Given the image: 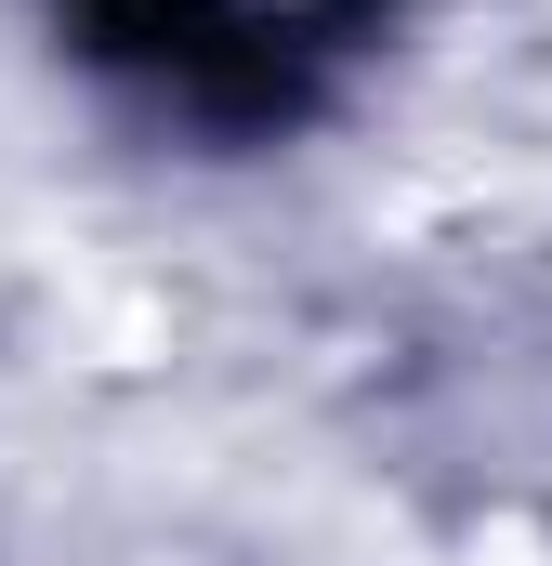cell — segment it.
Masks as SVG:
<instances>
[{"mask_svg":"<svg viewBox=\"0 0 552 566\" xmlns=\"http://www.w3.org/2000/svg\"><path fill=\"white\" fill-rule=\"evenodd\" d=\"M474 566H552V541H527V527H487V541H474Z\"/></svg>","mask_w":552,"mask_h":566,"instance_id":"obj_1","label":"cell"}]
</instances>
